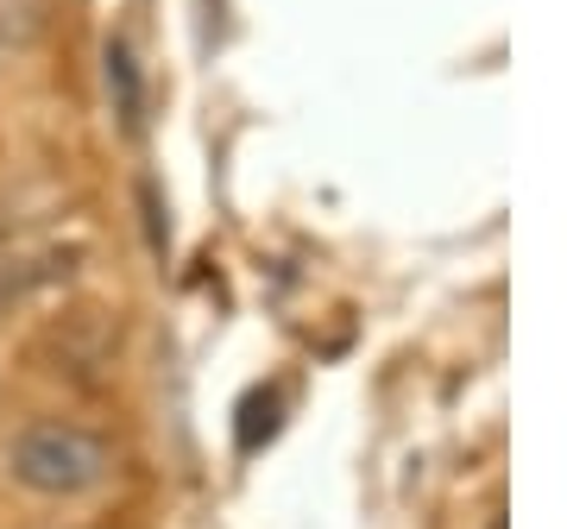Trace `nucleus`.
I'll use <instances>...</instances> for the list:
<instances>
[{
	"mask_svg": "<svg viewBox=\"0 0 567 529\" xmlns=\"http://www.w3.org/2000/svg\"><path fill=\"white\" fill-rule=\"evenodd\" d=\"M7 467H13L20 486L44 491V498H76V491L107 486L114 448H107L95 428H82V423H32V428L13 435Z\"/></svg>",
	"mask_w": 567,
	"mask_h": 529,
	"instance_id": "obj_1",
	"label": "nucleus"
},
{
	"mask_svg": "<svg viewBox=\"0 0 567 529\" xmlns=\"http://www.w3.org/2000/svg\"><path fill=\"white\" fill-rule=\"evenodd\" d=\"M107 95H114V114H121L126 133H140L145 121V89H140V63L126 44H107Z\"/></svg>",
	"mask_w": 567,
	"mask_h": 529,
	"instance_id": "obj_2",
	"label": "nucleus"
},
{
	"mask_svg": "<svg viewBox=\"0 0 567 529\" xmlns=\"http://www.w3.org/2000/svg\"><path fill=\"white\" fill-rule=\"evenodd\" d=\"M492 529H505V523H492Z\"/></svg>",
	"mask_w": 567,
	"mask_h": 529,
	"instance_id": "obj_3",
	"label": "nucleus"
}]
</instances>
